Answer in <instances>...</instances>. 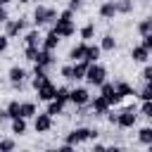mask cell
I'll return each mask as SVG.
<instances>
[{
    "instance_id": "obj_14",
    "label": "cell",
    "mask_w": 152,
    "mask_h": 152,
    "mask_svg": "<svg viewBox=\"0 0 152 152\" xmlns=\"http://www.w3.org/2000/svg\"><path fill=\"white\" fill-rule=\"evenodd\" d=\"M114 14H116V2L114 0H107V2L100 5V17L102 19H114Z\"/></svg>"
},
{
    "instance_id": "obj_21",
    "label": "cell",
    "mask_w": 152,
    "mask_h": 152,
    "mask_svg": "<svg viewBox=\"0 0 152 152\" xmlns=\"http://www.w3.org/2000/svg\"><path fill=\"white\" fill-rule=\"evenodd\" d=\"M12 133H17V135H24L26 133V119L24 116L12 119Z\"/></svg>"
},
{
    "instance_id": "obj_6",
    "label": "cell",
    "mask_w": 152,
    "mask_h": 152,
    "mask_svg": "<svg viewBox=\"0 0 152 152\" xmlns=\"http://www.w3.org/2000/svg\"><path fill=\"white\" fill-rule=\"evenodd\" d=\"M100 95H102V97H104V100H107L109 104H119V102L124 100V97H121V95L116 93L114 83H107V81H104V83L100 86Z\"/></svg>"
},
{
    "instance_id": "obj_23",
    "label": "cell",
    "mask_w": 152,
    "mask_h": 152,
    "mask_svg": "<svg viewBox=\"0 0 152 152\" xmlns=\"http://www.w3.org/2000/svg\"><path fill=\"white\" fill-rule=\"evenodd\" d=\"M100 48L104 50V52H114V48H116V40H114V36H102V40H100Z\"/></svg>"
},
{
    "instance_id": "obj_30",
    "label": "cell",
    "mask_w": 152,
    "mask_h": 152,
    "mask_svg": "<svg viewBox=\"0 0 152 152\" xmlns=\"http://www.w3.org/2000/svg\"><path fill=\"white\" fill-rule=\"evenodd\" d=\"M38 52H40V48H33V45H26V50H24V57H26L28 62H36V59H38Z\"/></svg>"
},
{
    "instance_id": "obj_44",
    "label": "cell",
    "mask_w": 152,
    "mask_h": 152,
    "mask_svg": "<svg viewBox=\"0 0 152 152\" xmlns=\"http://www.w3.org/2000/svg\"><path fill=\"white\" fill-rule=\"evenodd\" d=\"M19 2H31V0H19Z\"/></svg>"
},
{
    "instance_id": "obj_31",
    "label": "cell",
    "mask_w": 152,
    "mask_h": 152,
    "mask_svg": "<svg viewBox=\"0 0 152 152\" xmlns=\"http://www.w3.org/2000/svg\"><path fill=\"white\" fill-rule=\"evenodd\" d=\"M69 95H71V90H69V88H64V86H59V88H57L55 100H59V102H69Z\"/></svg>"
},
{
    "instance_id": "obj_41",
    "label": "cell",
    "mask_w": 152,
    "mask_h": 152,
    "mask_svg": "<svg viewBox=\"0 0 152 152\" xmlns=\"http://www.w3.org/2000/svg\"><path fill=\"white\" fill-rule=\"evenodd\" d=\"M78 7H81V0H69V10L71 12H76Z\"/></svg>"
},
{
    "instance_id": "obj_27",
    "label": "cell",
    "mask_w": 152,
    "mask_h": 152,
    "mask_svg": "<svg viewBox=\"0 0 152 152\" xmlns=\"http://www.w3.org/2000/svg\"><path fill=\"white\" fill-rule=\"evenodd\" d=\"M62 109H64V102H59V100H50L48 102V114L57 116V114H62Z\"/></svg>"
},
{
    "instance_id": "obj_25",
    "label": "cell",
    "mask_w": 152,
    "mask_h": 152,
    "mask_svg": "<svg viewBox=\"0 0 152 152\" xmlns=\"http://www.w3.org/2000/svg\"><path fill=\"white\" fill-rule=\"evenodd\" d=\"M7 114H10V119L21 116V102H19V100H12V102L7 104Z\"/></svg>"
},
{
    "instance_id": "obj_33",
    "label": "cell",
    "mask_w": 152,
    "mask_h": 152,
    "mask_svg": "<svg viewBox=\"0 0 152 152\" xmlns=\"http://www.w3.org/2000/svg\"><path fill=\"white\" fill-rule=\"evenodd\" d=\"M140 100H152V81H145V88L140 90Z\"/></svg>"
},
{
    "instance_id": "obj_39",
    "label": "cell",
    "mask_w": 152,
    "mask_h": 152,
    "mask_svg": "<svg viewBox=\"0 0 152 152\" xmlns=\"http://www.w3.org/2000/svg\"><path fill=\"white\" fill-rule=\"evenodd\" d=\"M140 76H142V78H145V81H152V66H145V69H142V74H140Z\"/></svg>"
},
{
    "instance_id": "obj_11",
    "label": "cell",
    "mask_w": 152,
    "mask_h": 152,
    "mask_svg": "<svg viewBox=\"0 0 152 152\" xmlns=\"http://www.w3.org/2000/svg\"><path fill=\"white\" fill-rule=\"evenodd\" d=\"M69 102H74L76 107L88 104V102H90V93H88V88H74L71 95H69Z\"/></svg>"
},
{
    "instance_id": "obj_8",
    "label": "cell",
    "mask_w": 152,
    "mask_h": 152,
    "mask_svg": "<svg viewBox=\"0 0 152 152\" xmlns=\"http://www.w3.org/2000/svg\"><path fill=\"white\" fill-rule=\"evenodd\" d=\"M88 104H90V109H93V114H95V116H104V114L109 112V107H112V104H109L102 95H95Z\"/></svg>"
},
{
    "instance_id": "obj_2",
    "label": "cell",
    "mask_w": 152,
    "mask_h": 152,
    "mask_svg": "<svg viewBox=\"0 0 152 152\" xmlns=\"http://www.w3.org/2000/svg\"><path fill=\"white\" fill-rule=\"evenodd\" d=\"M57 10H52V7H43V5H38L36 10H33V24L36 26H43V24H55L57 21Z\"/></svg>"
},
{
    "instance_id": "obj_29",
    "label": "cell",
    "mask_w": 152,
    "mask_h": 152,
    "mask_svg": "<svg viewBox=\"0 0 152 152\" xmlns=\"http://www.w3.org/2000/svg\"><path fill=\"white\" fill-rule=\"evenodd\" d=\"M21 116H24V119L36 116V104H33V102H21Z\"/></svg>"
},
{
    "instance_id": "obj_43",
    "label": "cell",
    "mask_w": 152,
    "mask_h": 152,
    "mask_svg": "<svg viewBox=\"0 0 152 152\" xmlns=\"http://www.w3.org/2000/svg\"><path fill=\"white\" fill-rule=\"evenodd\" d=\"M10 119V114H7V109H0V124H5Z\"/></svg>"
},
{
    "instance_id": "obj_10",
    "label": "cell",
    "mask_w": 152,
    "mask_h": 152,
    "mask_svg": "<svg viewBox=\"0 0 152 152\" xmlns=\"http://www.w3.org/2000/svg\"><path fill=\"white\" fill-rule=\"evenodd\" d=\"M52 31H57L62 38H69V36L76 33V26H74V21H62V19H57V21L52 24Z\"/></svg>"
},
{
    "instance_id": "obj_40",
    "label": "cell",
    "mask_w": 152,
    "mask_h": 152,
    "mask_svg": "<svg viewBox=\"0 0 152 152\" xmlns=\"http://www.w3.org/2000/svg\"><path fill=\"white\" fill-rule=\"evenodd\" d=\"M5 21H7V10H5V5L0 0V24H5Z\"/></svg>"
},
{
    "instance_id": "obj_37",
    "label": "cell",
    "mask_w": 152,
    "mask_h": 152,
    "mask_svg": "<svg viewBox=\"0 0 152 152\" xmlns=\"http://www.w3.org/2000/svg\"><path fill=\"white\" fill-rule=\"evenodd\" d=\"M7 38H10L7 33H5V36H0V55H2V52L7 50V45H10V40H7Z\"/></svg>"
},
{
    "instance_id": "obj_1",
    "label": "cell",
    "mask_w": 152,
    "mask_h": 152,
    "mask_svg": "<svg viewBox=\"0 0 152 152\" xmlns=\"http://www.w3.org/2000/svg\"><path fill=\"white\" fill-rule=\"evenodd\" d=\"M97 135H100L97 131L86 128V126H78V128H74L71 133H66V142H69V145H81V142H86V140H95Z\"/></svg>"
},
{
    "instance_id": "obj_32",
    "label": "cell",
    "mask_w": 152,
    "mask_h": 152,
    "mask_svg": "<svg viewBox=\"0 0 152 152\" xmlns=\"http://www.w3.org/2000/svg\"><path fill=\"white\" fill-rule=\"evenodd\" d=\"M93 36H95V26H93V24H86V26L81 28V38H83V40H90Z\"/></svg>"
},
{
    "instance_id": "obj_26",
    "label": "cell",
    "mask_w": 152,
    "mask_h": 152,
    "mask_svg": "<svg viewBox=\"0 0 152 152\" xmlns=\"http://www.w3.org/2000/svg\"><path fill=\"white\" fill-rule=\"evenodd\" d=\"M138 33H140V36L152 33V17H147V19H140V21H138Z\"/></svg>"
},
{
    "instance_id": "obj_36",
    "label": "cell",
    "mask_w": 152,
    "mask_h": 152,
    "mask_svg": "<svg viewBox=\"0 0 152 152\" xmlns=\"http://www.w3.org/2000/svg\"><path fill=\"white\" fill-rule=\"evenodd\" d=\"M142 114H145L147 119H152V100H145V104H142Z\"/></svg>"
},
{
    "instance_id": "obj_12",
    "label": "cell",
    "mask_w": 152,
    "mask_h": 152,
    "mask_svg": "<svg viewBox=\"0 0 152 152\" xmlns=\"http://www.w3.org/2000/svg\"><path fill=\"white\" fill-rule=\"evenodd\" d=\"M88 66H90V62H88V59H78V62H74V64H71V69H74V81H81V78H86V71H88Z\"/></svg>"
},
{
    "instance_id": "obj_15",
    "label": "cell",
    "mask_w": 152,
    "mask_h": 152,
    "mask_svg": "<svg viewBox=\"0 0 152 152\" xmlns=\"http://www.w3.org/2000/svg\"><path fill=\"white\" fill-rule=\"evenodd\" d=\"M59 40H62V36H59L57 31H52V28H50V33L43 38V50H55Z\"/></svg>"
},
{
    "instance_id": "obj_34",
    "label": "cell",
    "mask_w": 152,
    "mask_h": 152,
    "mask_svg": "<svg viewBox=\"0 0 152 152\" xmlns=\"http://www.w3.org/2000/svg\"><path fill=\"white\" fill-rule=\"evenodd\" d=\"M12 150H14V140H10V138L0 140V152H12Z\"/></svg>"
},
{
    "instance_id": "obj_20",
    "label": "cell",
    "mask_w": 152,
    "mask_h": 152,
    "mask_svg": "<svg viewBox=\"0 0 152 152\" xmlns=\"http://www.w3.org/2000/svg\"><path fill=\"white\" fill-rule=\"evenodd\" d=\"M24 78H26V71H24L21 66H12V69H10V81H12V86L21 83Z\"/></svg>"
},
{
    "instance_id": "obj_13",
    "label": "cell",
    "mask_w": 152,
    "mask_h": 152,
    "mask_svg": "<svg viewBox=\"0 0 152 152\" xmlns=\"http://www.w3.org/2000/svg\"><path fill=\"white\" fill-rule=\"evenodd\" d=\"M86 50H88V43H86V40H83V43H78V45H74V48L69 50V59H71V62L86 59Z\"/></svg>"
},
{
    "instance_id": "obj_24",
    "label": "cell",
    "mask_w": 152,
    "mask_h": 152,
    "mask_svg": "<svg viewBox=\"0 0 152 152\" xmlns=\"http://www.w3.org/2000/svg\"><path fill=\"white\" fill-rule=\"evenodd\" d=\"M100 55H102V48L100 45H88V50H86V59L88 62H97Z\"/></svg>"
},
{
    "instance_id": "obj_42",
    "label": "cell",
    "mask_w": 152,
    "mask_h": 152,
    "mask_svg": "<svg viewBox=\"0 0 152 152\" xmlns=\"http://www.w3.org/2000/svg\"><path fill=\"white\" fill-rule=\"evenodd\" d=\"M116 116H119V112H114V114L107 112V121H109V124H116Z\"/></svg>"
},
{
    "instance_id": "obj_17",
    "label": "cell",
    "mask_w": 152,
    "mask_h": 152,
    "mask_svg": "<svg viewBox=\"0 0 152 152\" xmlns=\"http://www.w3.org/2000/svg\"><path fill=\"white\" fill-rule=\"evenodd\" d=\"M33 64H40V66L50 69V66L55 64V59H52V50H43V48H40V52H38V59H36Z\"/></svg>"
},
{
    "instance_id": "obj_5",
    "label": "cell",
    "mask_w": 152,
    "mask_h": 152,
    "mask_svg": "<svg viewBox=\"0 0 152 152\" xmlns=\"http://www.w3.org/2000/svg\"><path fill=\"white\" fill-rule=\"evenodd\" d=\"M36 93H38V100H43V102H50V100H55V95H57V86L48 78L43 86H38L36 88Z\"/></svg>"
},
{
    "instance_id": "obj_45",
    "label": "cell",
    "mask_w": 152,
    "mask_h": 152,
    "mask_svg": "<svg viewBox=\"0 0 152 152\" xmlns=\"http://www.w3.org/2000/svg\"><path fill=\"white\" fill-rule=\"evenodd\" d=\"M55 2H57V0H55Z\"/></svg>"
},
{
    "instance_id": "obj_28",
    "label": "cell",
    "mask_w": 152,
    "mask_h": 152,
    "mask_svg": "<svg viewBox=\"0 0 152 152\" xmlns=\"http://www.w3.org/2000/svg\"><path fill=\"white\" fill-rule=\"evenodd\" d=\"M116 12L131 14V12H133V0H116Z\"/></svg>"
},
{
    "instance_id": "obj_4",
    "label": "cell",
    "mask_w": 152,
    "mask_h": 152,
    "mask_svg": "<svg viewBox=\"0 0 152 152\" xmlns=\"http://www.w3.org/2000/svg\"><path fill=\"white\" fill-rule=\"evenodd\" d=\"M135 119H138L135 107H126V109L119 112V116H116V126H119V128H131V126L135 124Z\"/></svg>"
},
{
    "instance_id": "obj_19",
    "label": "cell",
    "mask_w": 152,
    "mask_h": 152,
    "mask_svg": "<svg viewBox=\"0 0 152 152\" xmlns=\"http://www.w3.org/2000/svg\"><path fill=\"white\" fill-rule=\"evenodd\" d=\"M114 88H116V93H119L121 97H128V95H135V90H133V86H131V83H126V81H116V83H114Z\"/></svg>"
},
{
    "instance_id": "obj_18",
    "label": "cell",
    "mask_w": 152,
    "mask_h": 152,
    "mask_svg": "<svg viewBox=\"0 0 152 152\" xmlns=\"http://www.w3.org/2000/svg\"><path fill=\"white\" fill-rule=\"evenodd\" d=\"M24 40H26V45H33V48H40V45H43V36H40L38 31H26Z\"/></svg>"
},
{
    "instance_id": "obj_9",
    "label": "cell",
    "mask_w": 152,
    "mask_h": 152,
    "mask_svg": "<svg viewBox=\"0 0 152 152\" xmlns=\"http://www.w3.org/2000/svg\"><path fill=\"white\" fill-rule=\"evenodd\" d=\"M33 128H36V133H45V131H50L52 128V114H36V119H33Z\"/></svg>"
},
{
    "instance_id": "obj_35",
    "label": "cell",
    "mask_w": 152,
    "mask_h": 152,
    "mask_svg": "<svg viewBox=\"0 0 152 152\" xmlns=\"http://www.w3.org/2000/svg\"><path fill=\"white\" fill-rule=\"evenodd\" d=\"M62 76H64L66 81H74V69H71V64H66V66H62Z\"/></svg>"
},
{
    "instance_id": "obj_16",
    "label": "cell",
    "mask_w": 152,
    "mask_h": 152,
    "mask_svg": "<svg viewBox=\"0 0 152 152\" xmlns=\"http://www.w3.org/2000/svg\"><path fill=\"white\" fill-rule=\"evenodd\" d=\"M150 50L145 48V45H135L133 50H131V57H133V62H147L150 59Z\"/></svg>"
},
{
    "instance_id": "obj_7",
    "label": "cell",
    "mask_w": 152,
    "mask_h": 152,
    "mask_svg": "<svg viewBox=\"0 0 152 152\" xmlns=\"http://www.w3.org/2000/svg\"><path fill=\"white\" fill-rule=\"evenodd\" d=\"M26 31V19H7L5 21V33L10 36V38H14V36H19V33H24Z\"/></svg>"
},
{
    "instance_id": "obj_22",
    "label": "cell",
    "mask_w": 152,
    "mask_h": 152,
    "mask_svg": "<svg viewBox=\"0 0 152 152\" xmlns=\"http://www.w3.org/2000/svg\"><path fill=\"white\" fill-rule=\"evenodd\" d=\"M138 140H140L142 145L152 147V126H145V128H140V133H138Z\"/></svg>"
},
{
    "instance_id": "obj_38",
    "label": "cell",
    "mask_w": 152,
    "mask_h": 152,
    "mask_svg": "<svg viewBox=\"0 0 152 152\" xmlns=\"http://www.w3.org/2000/svg\"><path fill=\"white\" fill-rule=\"evenodd\" d=\"M142 45L152 52V33H147V36H142Z\"/></svg>"
},
{
    "instance_id": "obj_3",
    "label": "cell",
    "mask_w": 152,
    "mask_h": 152,
    "mask_svg": "<svg viewBox=\"0 0 152 152\" xmlns=\"http://www.w3.org/2000/svg\"><path fill=\"white\" fill-rule=\"evenodd\" d=\"M86 81L90 83V86H102L104 81H107V69L102 66V64H97V62H90V66H88V71H86Z\"/></svg>"
}]
</instances>
